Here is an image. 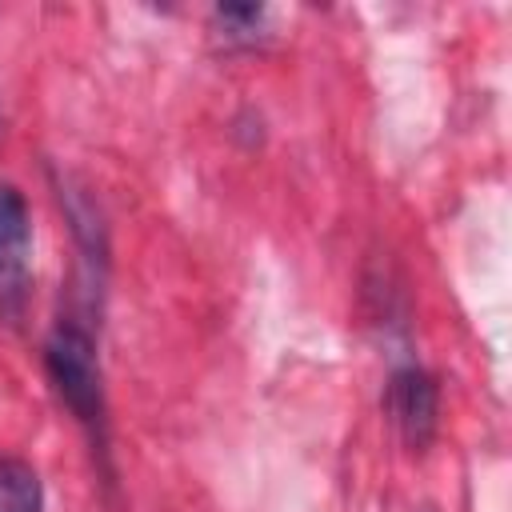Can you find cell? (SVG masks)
<instances>
[{
	"label": "cell",
	"mask_w": 512,
	"mask_h": 512,
	"mask_svg": "<svg viewBox=\"0 0 512 512\" xmlns=\"http://www.w3.org/2000/svg\"><path fill=\"white\" fill-rule=\"evenodd\" d=\"M44 372H48L60 404L84 428L92 452L104 456V468L112 476V464H108V400H104L100 352H96L92 324L84 316L64 312L52 324V332L44 340Z\"/></svg>",
	"instance_id": "6da1fadb"
},
{
	"label": "cell",
	"mask_w": 512,
	"mask_h": 512,
	"mask_svg": "<svg viewBox=\"0 0 512 512\" xmlns=\"http://www.w3.org/2000/svg\"><path fill=\"white\" fill-rule=\"evenodd\" d=\"M32 296V212L16 184L0 180V324L16 328Z\"/></svg>",
	"instance_id": "7a4b0ae2"
},
{
	"label": "cell",
	"mask_w": 512,
	"mask_h": 512,
	"mask_svg": "<svg viewBox=\"0 0 512 512\" xmlns=\"http://www.w3.org/2000/svg\"><path fill=\"white\" fill-rule=\"evenodd\" d=\"M384 412L412 452H424L440 428V384L420 364H400L384 388Z\"/></svg>",
	"instance_id": "3957f363"
},
{
	"label": "cell",
	"mask_w": 512,
	"mask_h": 512,
	"mask_svg": "<svg viewBox=\"0 0 512 512\" xmlns=\"http://www.w3.org/2000/svg\"><path fill=\"white\" fill-rule=\"evenodd\" d=\"M0 512H44L40 472L8 452H0Z\"/></svg>",
	"instance_id": "277c9868"
},
{
	"label": "cell",
	"mask_w": 512,
	"mask_h": 512,
	"mask_svg": "<svg viewBox=\"0 0 512 512\" xmlns=\"http://www.w3.org/2000/svg\"><path fill=\"white\" fill-rule=\"evenodd\" d=\"M268 8L264 4H216L212 8V28L224 40V48H252L264 40Z\"/></svg>",
	"instance_id": "5b68a950"
}]
</instances>
